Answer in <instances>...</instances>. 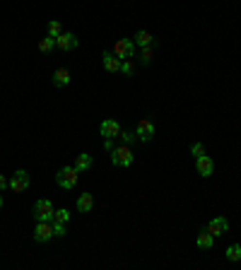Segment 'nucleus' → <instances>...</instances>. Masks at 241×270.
<instances>
[{"label": "nucleus", "mask_w": 241, "mask_h": 270, "mask_svg": "<svg viewBox=\"0 0 241 270\" xmlns=\"http://www.w3.org/2000/svg\"><path fill=\"white\" fill-rule=\"evenodd\" d=\"M32 215H34V219H36V222H53L56 207H53V202L49 201V198H41V201L34 202Z\"/></svg>", "instance_id": "nucleus-1"}, {"label": "nucleus", "mask_w": 241, "mask_h": 270, "mask_svg": "<svg viewBox=\"0 0 241 270\" xmlns=\"http://www.w3.org/2000/svg\"><path fill=\"white\" fill-rule=\"evenodd\" d=\"M77 179H80V171H77L75 167H63L58 174H56V184H58L60 188H65V191L75 188V186H77Z\"/></svg>", "instance_id": "nucleus-2"}, {"label": "nucleus", "mask_w": 241, "mask_h": 270, "mask_svg": "<svg viewBox=\"0 0 241 270\" xmlns=\"http://www.w3.org/2000/svg\"><path fill=\"white\" fill-rule=\"evenodd\" d=\"M111 162L114 167H130L133 164V150L130 145H119L111 150Z\"/></svg>", "instance_id": "nucleus-3"}, {"label": "nucleus", "mask_w": 241, "mask_h": 270, "mask_svg": "<svg viewBox=\"0 0 241 270\" xmlns=\"http://www.w3.org/2000/svg\"><path fill=\"white\" fill-rule=\"evenodd\" d=\"M135 41L133 39H120V41H116V46H114V56L116 58H120V61H125V58H133L135 56Z\"/></svg>", "instance_id": "nucleus-4"}, {"label": "nucleus", "mask_w": 241, "mask_h": 270, "mask_svg": "<svg viewBox=\"0 0 241 270\" xmlns=\"http://www.w3.org/2000/svg\"><path fill=\"white\" fill-rule=\"evenodd\" d=\"M135 135H138L140 142H150V140L157 135V128H155V123H152L150 118H142V121L138 123V128H135Z\"/></svg>", "instance_id": "nucleus-5"}, {"label": "nucleus", "mask_w": 241, "mask_h": 270, "mask_svg": "<svg viewBox=\"0 0 241 270\" xmlns=\"http://www.w3.org/2000/svg\"><path fill=\"white\" fill-rule=\"evenodd\" d=\"M10 188H12L15 193H24V191L29 188V174H27L24 169H17V171L12 174V179H10Z\"/></svg>", "instance_id": "nucleus-6"}, {"label": "nucleus", "mask_w": 241, "mask_h": 270, "mask_svg": "<svg viewBox=\"0 0 241 270\" xmlns=\"http://www.w3.org/2000/svg\"><path fill=\"white\" fill-rule=\"evenodd\" d=\"M53 239V224L51 222H36V229H34V241L39 244H46Z\"/></svg>", "instance_id": "nucleus-7"}, {"label": "nucleus", "mask_w": 241, "mask_h": 270, "mask_svg": "<svg viewBox=\"0 0 241 270\" xmlns=\"http://www.w3.org/2000/svg\"><path fill=\"white\" fill-rule=\"evenodd\" d=\"M195 169H198V174H200L203 179L212 176V174H215V162H212V157H207V154L195 157Z\"/></svg>", "instance_id": "nucleus-8"}, {"label": "nucleus", "mask_w": 241, "mask_h": 270, "mask_svg": "<svg viewBox=\"0 0 241 270\" xmlns=\"http://www.w3.org/2000/svg\"><path fill=\"white\" fill-rule=\"evenodd\" d=\"M215 239H220L222 234H227V229H229V222H227V217H215V219H210V224L205 227Z\"/></svg>", "instance_id": "nucleus-9"}, {"label": "nucleus", "mask_w": 241, "mask_h": 270, "mask_svg": "<svg viewBox=\"0 0 241 270\" xmlns=\"http://www.w3.org/2000/svg\"><path fill=\"white\" fill-rule=\"evenodd\" d=\"M99 133L104 135L106 140H116L120 135V126L114 121V118H106V121H102V126H99Z\"/></svg>", "instance_id": "nucleus-10"}, {"label": "nucleus", "mask_w": 241, "mask_h": 270, "mask_svg": "<svg viewBox=\"0 0 241 270\" xmlns=\"http://www.w3.org/2000/svg\"><path fill=\"white\" fill-rule=\"evenodd\" d=\"M56 46H58L60 51H72V49H77V36L72 32H63L56 39Z\"/></svg>", "instance_id": "nucleus-11"}, {"label": "nucleus", "mask_w": 241, "mask_h": 270, "mask_svg": "<svg viewBox=\"0 0 241 270\" xmlns=\"http://www.w3.org/2000/svg\"><path fill=\"white\" fill-rule=\"evenodd\" d=\"M102 66L106 72H120V58H116L114 53H104L102 56Z\"/></svg>", "instance_id": "nucleus-12"}, {"label": "nucleus", "mask_w": 241, "mask_h": 270, "mask_svg": "<svg viewBox=\"0 0 241 270\" xmlns=\"http://www.w3.org/2000/svg\"><path fill=\"white\" fill-rule=\"evenodd\" d=\"M92 164H94V159H92V154H87V152H82V154H77V159H75V164H72V167H75V169H77V171L82 174V171H87V169H89Z\"/></svg>", "instance_id": "nucleus-13"}, {"label": "nucleus", "mask_w": 241, "mask_h": 270, "mask_svg": "<svg viewBox=\"0 0 241 270\" xmlns=\"http://www.w3.org/2000/svg\"><path fill=\"white\" fill-rule=\"evenodd\" d=\"M53 84H56V87H68V84H70V70H68V68H58V70L53 72Z\"/></svg>", "instance_id": "nucleus-14"}, {"label": "nucleus", "mask_w": 241, "mask_h": 270, "mask_svg": "<svg viewBox=\"0 0 241 270\" xmlns=\"http://www.w3.org/2000/svg\"><path fill=\"white\" fill-rule=\"evenodd\" d=\"M212 246H215V236H212L207 229H205V232H200V234H198V249H203V251H210Z\"/></svg>", "instance_id": "nucleus-15"}, {"label": "nucleus", "mask_w": 241, "mask_h": 270, "mask_svg": "<svg viewBox=\"0 0 241 270\" xmlns=\"http://www.w3.org/2000/svg\"><path fill=\"white\" fill-rule=\"evenodd\" d=\"M133 41H135V46H140V49H142V46H152V44H155L152 34H150V32H145V29H140V32L133 36Z\"/></svg>", "instance_id": "nucleus-16"}, {"label": "nucleus", "mask_w": 241, "mask_h": 270, "mask_svg": "<svg viewBox=\"0 0 241 270\" xmlns=\"http://www.w3.org/2000/svg\"><path fill=\"white\" fill-rule=\"evenodd\" d=\"M94 207V198H92V193H82L80 198H77V210L80 212H89Z\"/></svg>", "instance_id": "nucleus-17"}, {"label": "nucleus", "mask_w": 241, "mask_h": 270, "mask_svg": "<svg viewBox=\"0 0 241 270\" xmlns=\"http://www.w3.org/2000/svg\"><path fill=\"white\" fill-rule=\"evenodd\" d=\"M56 49V36H44L41 41H39V51L41 53H49V51H53Z\"/></svg>", "instance_id": "nucleus-18"}, {"label": "nucleus", "mask_w": 241, "mask_h": 270, "mask_svg": "<svg viewBox=\"0 0 241 270\" xmlns=\"http://www.w3.org/2000/svg\"><path fill=\"white\" fill-rule=\"evenodd\" d=\"M227 261H229V263H239L241 261V246L239 244H234V246L227 249Z\"/></svg>", "instance_id": "nucleus-19"}, {"label": "nucleus", "mask_w": 241, "mask_h": 270, "mask_svg": "<svg viewBox=\"0 0 241 270\" xmlns=\"http://www.w3.org/2000/svg\"><path fill=\"white\" fill-rule=\"evenodd\" d=\"M152 53H155L152 46H142V51H140V63H142V66H150V63H152Z\"/></svg>", "instance_id": "nucleus-20"}, {"label": "nucleus", "mask_w": 241, "mask_h": 270, "mask_svg": "<svg viewBox=\"0 0 241 270\" xmlns=\"http://www.w3.org/2000/svg\"><path fill=\"white\" fill-rule=\"evenodd\" d=\"M120 72H123L125 77H133V72H135V63H133L130 58H125V61H120Z\"/></svg>", "instance_id": "nucleus-21"}, {"label": "nucleus", "mask_w": 241, "mask_h": 270, "mask_svg": "<svg viewBox=\"0 0 241 270\" xmlns=\"http://www.w3.org/2000/svg\"><path fill=\"white\" fill-rule=\"evenodd\" d=\"M119 140H120V145H133V142L138 140V135H135V133H128V131H120Z\"/></svg>", "instance_id": "nucleus-22"}, {"label": "nucleus", "mask_w": 241, "mask_h": 270, "mask_svg": "<svg viewBox=\"0 0 241 270\" xmlns=\"http://www.w3.org/2000/svg\"><path fill=\"white\" fill-rule=\"evenodd\" d=\"M60 34H63V27H60V22H56V19H53V22H49V36H56V39H58Z\"/></svg>", "instance_id": "nucleus-23"}, {"label": "nucleus", "mask_w": 241, "mask_h": 270, "mask_svg": "<svg viewBox=\"0 0 241 270\" xmlns=\"http://www.w3.org/2000/svg\"><path fill=\"white\" fill-rule=\"evenodd\" d=\"M51 224H53V236H60V239H63V236L68 234V229H65V222H56V219H53Z\"/></svg>", "instance_id": "nucleus-24"}, {"label": "nucleus", "mask_w": 241, "mask_h": 270, "mask_svg": "<svg viewBox=\"0 0 241 270\" xmlns=\"http://www.w3.org/2000/svg\"><path fill=\"white\" fill-rule=\"evenodd\" d=\"M53 219H56V222H65V224H68V219H70V210H65V207H60V210H56Z\"/></svg>", "instance_id": "nucleus-25"}, {"label": "nucleus", "mask_w": 241, "mask_h": 270, "mask_svg": "<svg viewBox=\"0 0 241 270\" xmlns=\"http://www.w3.org/2000/svg\"><path fill=\"white\" fill-rule=\"evenodd\" d=\"M190 154H193V157H203V154H205V145H203V142H193V145H190Z\"/></svg>", "instance_id": "nucleus-26"}, {"label": "nucleus", "mask_w": 241, "mask_h": 270, "mask_svg": "<svg viewBox=\"0 0 241 270\" xmlns=\"http://www.w3.org/2000/svg\"><path fill=\"white\" fill-rule=\"evenodd\" d=\"M5 188H10V179H5V176L0 174V191H5Z\"/></svg>", "instance_id": "nucleus-27"}, {"label": "nucleus", "mask_w": 241, "mask_h": 270, "mask_svg": "<svg viewBox=\"0 0 241 270\" xmlns=\"http://www.w3.org/2000/svg\"><path fill=\"white\" fill-rule=\"evenodd\" d=\"M104 147H106V152H111V150H114V140H106Z\"/></svg>", "instance_id": "nucleus-28"}, {"label": "nucleus", "mask_w": 241, "mask_h": 270, "mask_svg": "<svg viewBox=\"0 0 241 270\" xmlns=\"http://www.w3.org/2000/svg\"><path fill=\"white\" fill-rule=\"evenodd\" d=\"M2 205H5V202H2V196H0V210H2Z\"/></svg>", "instance_id": "nucleus-29"}]
</instances>
